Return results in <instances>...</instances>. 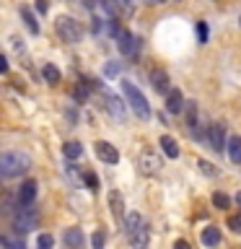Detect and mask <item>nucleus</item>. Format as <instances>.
Segmentation results:
<instances>
[{
	"label": "nucleus",
	"mask_w": 241,
	"mask_h": 249,
	"mask_svg": "<svg viewBox=\"0 0 241 249\" xmlns=\"http://www.w3.org/2000/svg\"><path fill=\"white\" fill-rule=\"evenodd\" d=\"M151 83H153V89L158 91V93H166L169 91V75H166V70H161V68L151 70Z\"/></svg>",
	"instance_id": "ddd939ff"
},
{
	"label": "nucleus",
	"mask_w": 241,
	"mask_h": 249,
	"mask_svg": "<svg viewBox=\"0 0 241 249\" xmlns=\"http://www.w3.org/2000/svg\"><path fill=\"white\" fill-rule=\"evenodd\" d=\"M213 205L218 208V210H228V205H231V197L225 192H213Z\"/></svg>",
	"instance_id": "b1692460"
},
{
	"label": "nucleus",
	"mask_w": 241,
	"mask_h": 249,
	"mask_svg": "<svg viewBox=\"0 0 241 249\" xmlns=\"http://www.w3.org/2000/svg\"><path fill=\"white\" fill-rule=\"evenodd\" d=\"M96 156L104 163H117V161H120V151H117L112 143H106V140H99V143H96Z\"/></svg>",
	"instance_id": "1a4fd4ad"
},
{
	"label": "nucleus",
	"mask_w": 241,
	"mask_h": 249,
	"mask_svg": "<svg viewBox=\"0 0 241 249\" xmlns=\"http://www.w3.org/2000/svg\"><path fill=\"white\" fill-rule=\"evenodd\" d=\"M0 73H8V57H0Z\"/></svg>",
	"instance_id": "473e14b6"
},
{
	"label": "nucleus",
	"mask_w": 241,
	"mask_h": 249,
	"mask_svg": "<svg viewBox=\"0 0 241 249\" xmlns=\"http://www.w3.org/2000/svg\"><path fill=\"white\" fill-rule=\"evenodd\" d=\"M54 29H57V34H60L62 42H68V44H78V42H81V36H83L78 21L70 18V16H60V18L54 21Z\"/></svg>",
	"instance_id": "7ed1b4c3"
},
{
	"label": "nucleus",
	"mask_w": 241,
	"mask_h": 249,
	"mask_svg": "<svg viewBox=\"0 0 241 249\" xmlns=\"http://www.w3.org/2000/svg\"><path fill=\"white\" fill-rule=\"evenodd\" d=\"M236 202H239V205H241V192H239V195H236Z\"/></svg>",
	"instance_id": "72a5a7b5"
},
{
	"label": "nucleus",
	"mask_w": 241,
	"mask_h": 249,
	"mask_svg": "<svg viewBox=\"0 0 241 249\" xmlns=\"http://www.w3.org/2000/svg\"><path fill=\"white\" fill-rule=\"evenodd\" d=\"M21 18H23V23H26L29 34H39V23H36V18H34V13H31V8L21 5Z\"/></svg>",
	"instance_id": "6ab92c4d"
},
{
	"label": "nucleus",
	"mask_w": 241,
	"mask_h": 249,
	"mask_svg": "<svg viewBox=\"0 0 241 249\" xmlns=\"http://www.w3.org/2000/svg\"><path fill=\"white\" fill-rule=\"evenodd\" d=\"M36 11L39 13H47V0H36Z\"/></svg>",
	"instance_id": "2f4dec72"
},
{
	"label": "nucleus",
	"mask_w": 241,
	"mask_h": 249,
	"mask_svg": "<svg viewBox=\"0 0 241 249\" xmlns=\"http://www.w3.org/2000/svg\"><path fill=\"white\" fill-rule=\"evenodd\" d=\"M122 0H101V8H104V11L112 16V18H117V16L122 13Z\"/></svg>",
	"instance_id": "4be33fe9"
},
{
	"label": "nucleus",
	"mask_w": 241,
	"mask_h": 249,
	"mask_svg": "<svg viewBox=\"0 0 241 249\" xmlns=\"http://www.w3.org/2000/svg\"><path fill=\"white\" fill-rule=\"evenodd\" d=\"M62 153H65L68 161H75V159H81V156H83V145L75 143V140H70V143L62 145Z\"/></svg>",
	"instance_id": "a211bd4d"
},
{
	"label": "nucleus",
	"mask_w": 241,
	"mask_h": 249,
	"mask_svg": "<svg viewBox=\"0 0 241 249\" xmlns=\"http://www.w3.org/2000/svg\"><path fill=\"white\" fill-rule=\"evenodd\" d=\"M161 148H163V153H166L169 159H179V145H176V140L171 138V135H163L161 138Z\"/></svg>",
	"instance_id": "aec40b11"
},
{
	"label": "nucleus",
	"mask_w": 241,
	"mask_h": 249,
	"mask_svg": "<svg viewBox=\"0 0 241 249\" xmlns=\"http://www.w3.org/2000/svg\"><path fill=\"white\" fill-rule=\"evenodd\" d=\"M122 91H124V99H127V104L132 107V112H135L140 120H148V117H151V107H148L143 91H140L135 83H130V81H122Z\"/></svg>",
	"instance_id": "f257e3e1"
},
{
	"label": "nucleus",
	"mask_w": 241,
	"mask_h": 249,
	"mask_svg": "<svg viewBox=\"0 0 241 249\" xmlns=\"http://www.w3.org/2000/svg\"><path fill=\"white\" fill-rule=\"evenodd\" d=\"M148 3H163V0H148Z\"/></svg>",
	"instance_id": "f704fd0d"
},
{
	"label": "nucleus",
	"mask_w": 241,
	"mask_h": 249,
	"mask_svg": "<svg viewBox=\"0 0 241 249\" xmlns=\"http://www.w3.org/2000/svg\"><path fill=\"white\" fill-rule=\"evenodd\" d=\"M130 244H132V247H145V244H148V229H140L138 233H132V236H130Z\"/></svg>",
	"instance_id": "393cba45"
},
{
	"label": "nucleus",
	"mask_w": 241,
	"mask_h": 249,
	"mask_svg": "<svg viewBox=\"0 0 241 249\" xmlns=\"http://www.w3.org/2000/svg\"><path fill=\"white\" fill-rule=\"evenodd\" d=\"M109 208H112L114 223L120 226V229H124V218H127V213H124V197H122V192H117V190L109 192Z\"/></svg>",
	"instance_id": "39448f33"
},
{
	"label": "nucleus",
	"mask_w": 241,
	"mask_h": 249,
	"mask_svg": "<svg viewBox=\"0 0 241 249\" xmlns=\"http://www.w3.org/2000/svg\"><path fill=\"white\" fill-rule=\"evenodd\" d=\"M42 73H44V78H47V83H60V70L52 65V62H47V65L42 68Z\"/></svg>",
	"instance_id": "5701e85b"
},
{
	"label": "nucleus",
	"mask_w": 241,
	"mask_h": 249,
	"mask_svg": "<svg viewBox=\"0 0 241 249\" xmlns=\"http://www.w3.org/2000/svg\"><path fill=\"white\" fill-rule=\"evenodd\" d=\"M65 177H68V182L73 184V187H83V179L86 177L78 171V166H73V163H68V166H65Z\"/></svg>",
	"instance_id": "412c9836"
},
{
	"label": "nucleus",
	"mask_w": 241,
	"mask_h": 249,
	"mask_svg": "<svg viewBox=\"0 0 241 249\" xmlns=\"http://www.w3.org/2000/svg\"><path fill=\"white\" fill-rule=\"evenodd\" d=\"M99 91L104 93V99H106V109L114 114V120H124V104H122V101L117 99L114 93L106 89V86H99Z\"/></svg>",
	"instance_id": "6e6552de"
},
{
	"label": "nucleus",
	"mask_w": 241,
	"mask_h": 249,
	"mask_svg": "<svg viewBox=\"0 0 241 249\" xmlns=\"http://www.w3.org/2000/svg\"><path fill=\"white\" fill-rule=\"evenodd\" d=\"M182 107H184L182 91H179V89H171L169 96H166V109H169L171 114H179V112H182Z\"/></svg>",
	"instance_id": "4468645a"
},
{
	"label": "nucleus",
	"mask_w": 241,
	"mask_h": 249,
	"mask_svg": "<svg viewBox=\"0 0 241 249\" xmlns=\"http://www.w3.org/2000/svg\"><path fill=\"white\" fill-rule=\"evenodd\" d=\"M29 166H31V161L26 153H3V159H0V174L5 179L23 174Z\"/></svg>",
	"instance_id": "f03ea898"
},
{
	"label": "nucleus",
	"mask_w": 241,
	"mask_h": 249,
	"mask_svg": "<svg viewBox=\"0 0 241 249\" xmlns=\"http://www.w3.org/2000/svg\"><path fill=\"white\" fill-rule=\"evenodd\" d=\"M200 241H202L205 247H215V244H221V231H218L215 226H207V229L200 233Z\"/></svg>",
	"instance_id": "2eb2a0df"
},
{
	"label": "nucleus",
	"mask_w": 241,
	"mask_h": 249,
	"mask_svg": "<svg viewBox=\"0 0 241 249\" xmlns=\"http://www.w3.org/2000/svg\"><path fill=\"white\" fill-rule=\"evenodd\" d=\"M140 229H145V221H143V215L140 213H135V210H132V213H127V218H124V233H127V236H132V233H138Z\"/></svg>",
	"instance_id": "f8f14e48"
},
{
	"label": "nucleus",
	"mask_w": 241,
	"mask_h": 249,
	"mask_svg": "<svg viewBox=\"0 0 241 249\" xmlns=\"http://www.w3.org/2000/svg\"><path fill=\"white\" fill-rule=\"evenodd\" d=\"M228 229L231 231H241V215H228Z\"/></svg>",
	"instance_id": "c85d7f7f"
},
{
	"label": "nucleus",
	"mask_w": 241,
	"mask_h": 249,
	"mask_svg": "<svg viewBox=\"0 0 241 249\" xmlns=\"http://www.w3.org/2000/svg\"><path fill=\"white\" fill-rule=\"evenodd\" d=\"M91 244L96 247V249H101V247L106 244V233H104V231H96V233L91 236Z\"/></svg>",
	"instance_id": "bb28decb"
},
{
	"label": "nucleus",
	"mask_w": 241,
	"mask_h": 249,
	"mask_svg": "<svg viewBox=\"0 0 241 249\" xmlns=\"http://www.w3.org/2000/svg\"><path fill=\"white\" fill-rule=\"evenodd\" d=\"M16 197H18V205H31V202L36 200V182L34 179H26V182L18 187V195H16Z\"/></svg>",
	"instance_id": "9d476101"
},
{
	"label": "nucleus",
	"mask_w": 241,
	"mask_h": 249,
	"mask_svg": "<svg viewBox=\"0 0 241 249\" xmlns=\"http://www.w3.org/2000/svg\"><path fill=\"white\" fill-rule=\"evenodd\" d=\"M122 3H130V0H122Z\"/></svg>",
	"instance_id": "c9c22d12"
},
{
	"label": "nucleus",
	"mask_w": 241,
	"mask_h": 249,
	"mask_svg": "<svg viewBox=\"0 0 241 249\" xmlns=\"http://www.w3.org/2000/svg\"><path fill=\"white\" fill-rule=\"evenodd\" d=\"M62 241H65L68 247H73V249L83 247V231L81 229H68L65 236H62Z\"/></svg>",
	"instance_id": "dca6fc26"
},
{
	"label": "nucleus",
	"mask_w": 241,
	"mask_h": 249,
	"mask_svg": "<svg viewBox=\"0 0 241 249\" xmlns=\"http://www.w3.org/2000/svg\"><path fill=\"white\" fill-rule=\"evenodd\" d=\"M239 23H241V18H239Z\"/></svg>",
	"instance_id": "e433bc0d"
},
{
	"label": "nucleus",
	"mask_w": 241,
	"mask_h": 249,
	"mask_svg": "<svg viewBox=\"0 0 241 249\" xmlns=\"http://www.w3.org/2000/svg\"><path fill=\"white\" fill-rule=\"evenodd\" d=\"M52 244H54V239L50 236V233H42V236L36 239V247L39 249H52Z\"/></svg>",
	"instance_id": "a878e982"
},
{
	"label": "nucleus",
	"mask_w": 241,
	"mask_h": 249,
	"mask_svg": "<svg viewBox=\"0 0 241 249\" xmlns=\"http://www.w3.org/2000/svg\"><path fill=\"white\" fill-rule=\"evenodd\" d=\"M207 36H210V31H207V23H202V21H200V23H197V39H200L202 44H205V42H207Z\"/></svg>",
	"instance_id": "cd10ccee"
},
{
	"label": "nucleus",
	"mask_w": 241,
	"mask_h": 249,
	"mask_svg": "<svg viewBox=\"0 0 241 249\" xmlns=\"http://www.w3.org/2000/svg\"><path fill=\"white\" fill-rule=\"evenodd\" d=\"M18 215L13 218V231L16 233H29V231H34L36 229V223H39V215H36V210L31 208V205H18Z\"/></svg>",
	"instance_id": "20e7f679"
},
{
	"label": "nucleus",
	"mask_w": 241,
	"mask_h": 249,
	"mask_svg": "<svg viewBox=\"0 0 241 249\" xmlns=\"http://www.w3.org/2000/svg\"><path fill=\"white\" fill-rule=\"evenodd\" d=\"M207 145L213 148V151H223V148L228 145V140H225V130H223L221 122H215V124H210V127H207Z\"/></svg>",
	"instance_id": "0eeeda50"
},
{
	"label": "nucleus",
	"mask_w": 241,
	"mask_h": 249,
	"mask_svg": "<svg viewBox=\"0 0 241 249\" xmlns=\"http://www.w3.org/2000/svg\"><path fill=\"white\" fill-rule=\"evenodd\" d=\"M140 171L143 174H158L161 171V159L153 153H143L140 156Z\"/></svg>",
	"instance_id": "9b49d317"
},
{
	"label": "nucleus",
	"mask_w": 241,
	"mask_h": 249,
	"mask_svg": "<svg viewBox=\"0 0 241 249\" xmlns=\"http://www.w3.org/2000/svg\"><path fill=\"white\" fill-rule=\"evenodd\" d=\"M228 159L233 163H241V138L239 135H231L228 138Z\"/></svg>",
	"instance_id": "f3484780"
},
{
	"label": "nucleus",
	"mask_w": 241,
	"mask_h": 249,
	"mask_svg": "<svg viewBox=\"0 0 241 249\" xmlns=\"http://www.w3.org/2000/svg\"><path fill=\"white\" fill-rule=\"evenodd\" d=\"M200 169L205 171V174H210V177H215V174H218V171L213 169V163H207V161H200Z\"/></svg>",
	"instance_id": "7c9ffc66"
},
{
	"label": "nucleus",
	"mask_w": 241,
	"mask_h": 249,
	"mask_svg": "<svg viewBox=\"0 0 241 249\" xmlns=\"http://www.w3.org/2000/svg\"><path fill=\"white\" fill-rule=\"evenodd\" d=\"M117 47H120V52L124 54V57H135L140 42L130 34L127 29H124V31H120V34H117Z\"/></svg>",
	"instance_id": "423d86ee"
},
{
	"label": "nucleus",
	"mask_w": 241,
	"mask_h": 249,
	"mask_svg": "<svg viewBox=\"0 0 241 249\" xmlns=\"http://www.w3.org/2000/svg\"><path fill=\"white\" fill-rule=\"evenodd\" d=\"M86 184H88V190H99V179H96V174H86Z\"/></svg>",
	"instance_id": "c756f323"
}]
</instances>
